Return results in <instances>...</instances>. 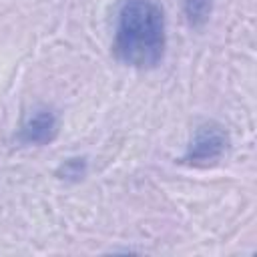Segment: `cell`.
I'll return each mask as SVG.
<instances>
[{"mask_svg": "<svg viewBox=\"0 0 257 257\" xmlns=\"http://www.w3.org/2000/svg\"><path fill=\"white\" fill-rule=\"evenodd\" d=\"M58 133V116L50 108H36L30 112L18 128L16 141L26 147H44L54 141Z\"/></svg>", "mask_w": 257, "mask_h": 257, "instance_id": "cell-3", "label": "cell"}, {"mask_svg": "<svg viewBox=\"0 0 257 257\" xmlns=\"http://www.w3.org/2000/svg\"><path fill=\"white\" fill-rule=\"evenodd\" d=\"M167 48L165 10L159 0H122L114 20L112 52L133 68H155Z\"/></svg>", "mask_w": 257, "mask_h": 257, "instance_id": "cell-1", "label": "cell"}, {"mask_svg": "<svg viewBox=\"0 0 257 257\" xmlns=\"http://www.w3.org/2000/svg\"><path fill=\"white\" fill-rule=\"evenodd\" d=\"M84 175H86V159H80V157L66 159L56 171V177L64 181H80Z\"/></svg>", "mask_w": 257, "mask_h": 257, "instance_id": "cell-5", "label": "cell"}, {"mask_svg": "<svg viewBox=\"0 0 257 257\" xmlns=\"http://www.w3.org/2000/svg\"><path fill=\"white\" fill-rule=\"evenodd\" d=\"M213 10V0H183V14L193 28H201Z\"/></svg>", "mask_w": 257, "mask_h": 257, "instance_id": "cell-4", "label": "cell"}, {"mask_svg": "<svg viewBox=\"0 0 257 257\" xmlns=\"http://www.w3.org/2000/svg\"><path fill=\"white\" fill-rule=\"evenodd\" d=\"M229 149V135L217 122H203L195 128L187 151L183 155V163L191 167H209L219 163Z\"/></svg>", "mask_w": 257, "mask_h": 257, "instance_id": "cell-2", "label": "cell"}]
</instances>
